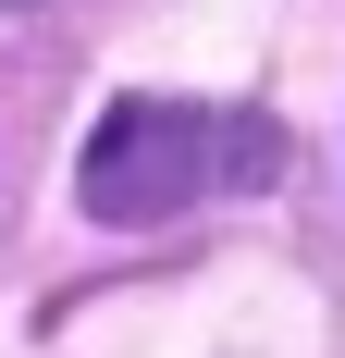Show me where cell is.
Listing matches in <instances>:
<instances>
[{
    "label": "cell",
    "mask_w": 345,
    "mask_h": 358,
    "mask_svg": "<svg viewBox=\"0 0 345 358\" xmlns=\"http://www.w3.org/2000/svg\"><path fill=\"white\" fill-rule=\"evenodd\" d=\"M259 173H284V136L259 111H198V99H111L74 161L99 222H172L210 185H259Z\"/></svg>",
    "instance_id": "obj_1"
}]
</instances>
